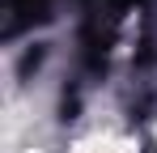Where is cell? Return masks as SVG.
Instances as JSON below:
<instances>
[{
    "instance_id": "obj_1",
    "label": "cell",
    "mask_w": 157,
    "mask_h": 153,
    "mask_svg": "<svg viewBox=\"0 0 157 153\" xmlns=\"http://www.w3.org/2000/svg\"><path fill=\"white\" fill-rule=\"evenodd\" d=\"M64 153H144V136L123 115H89L64 140Z\"/></svg>"
}]
</instances>
